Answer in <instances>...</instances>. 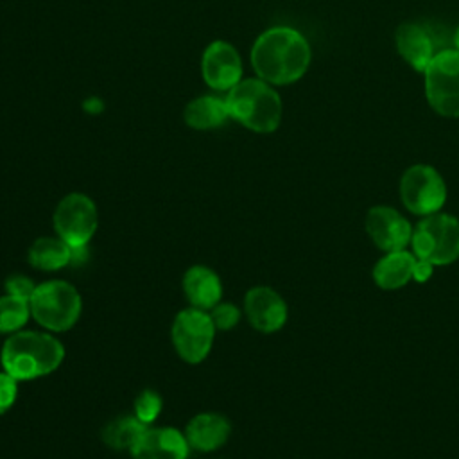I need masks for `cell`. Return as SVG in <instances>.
I'll list each match as a JSON object with an SVG mask.
<instances>
[{"mask_svg": "<svg viewBox=\"0 0 459 459\" xmlns=\"http://www.w3.org/2000/svg\"><path fill=\"white\" fill-rule=\"evenodd\" d=\"M256 75L269 84H290L303 77L310 65V47L292 27H271L251 48Z\"/></svg>", "mask_w": 459, "mask_h": 459, "instance_id": "cell-1", "label": "cell"}, {"mask_svg": "<svg viewBox=\"0 0 459 459\" xmlns=\"http://www.w3.org/2000/svg\"><path fill=\"white\" fill-rule=\"evenodd\" d=\"M65 359L63 342L50 332L20 330L11 333L0 351L2 369L18 382L34 380L56 371Z\"/></svg>", "mask_w": 459, "mask_h": 459, "instance_id": "cell-2", "label": "cell"}, {"mask_svg": "<svg viewBox=\"0 0 459 459\" xmlns=\"http://www.w3.org/2000/svg\"><path fill=\"white\" fill-rule=\"evenodd\" d=\"M230 118L255 133H273L281 120V100L276 90L258 79L238 81L226 97Z\"/></svg>", "mask_w": 459, "mask_h": 459, "instance_id": "cell-3", "label": "cell"}, {"mask_svg": "<svg viewBox=\"0 0 459 459\" xmlns=\"http://www.w3.org/2000/svg\"><path fill=\"white\" fill-rule=\"evenodd\" d=\"M32 319L48 332H66L81 317L82 298L65 280H48L36 285L29 299Z\"/></svg>", "mask_w": 459, "mask_h": 459, "instance_id": "cell-4", "label": "cell"}, {"mask_svg": "<svg viewBox=\"0 0 459 459\" xmlns=\"http://www.w3.org/2000/svg\"><path fill=\"white\" fill-rule=\"evenodd\" d=\"M412 253L432 265H448L459 258V219L450 213L425 215L412 230Z\"/></svg>", "mask_w": 459, "mask_h": 459, "instance_id": "cell-5", "label": "cell"}, {"mask_svg": "<svg viewBox=\"0 0 459 459\" xmlns=\"http://www.w3.org/2000/svg\"><path fill=\"white\" fill-rule=\"evenodd\" d=\"M425 75V95L441 117H459V50L445 48L430 61Z\"/></svg>", "mask_w": 459, "mask_h": 459, "instance_id": "cell-6", "label": "cell"}, {"mask_svg": "<svg viewBox=\"0 0 459 459\" xmlns=\"http://www.w3.org/2000/svg\"><path fill=\"white\" fill-rule=\"evenodd\" d=\"M400 199L414 215L437 213L446 203V183L434 167L411 165L400 178Z\"/></svg>", "mask_w": 459, "mask_h": 459, "instance_id": "cell-7", "label": "cell"}, {"mask_svg": "<svg viewBox=\"0 0 459 459\" xmlns=\"http://www.w3.org/2000/svg\"><path fill=\"white\" fill-rule=\"evenodd\" d=\"M215 332L217 328L208 310L188 307L176 314L170 328V337L176 353L185 362L199 364L212 351Z\"/></svg>", "mask_w": 459, "mask_h": 459, "instance_id": "cell-8", "label": "cell"}, {"mask_svg": "<svg viewBox=\"0 0 459 459\" xmlns=\"http://www.w3.org/2000/svg\"><path fill=\"white\" fill-rule=\"evenodd\" d=\"M52 222L56 235L70 247L88 246L99 224L97 206L86 194L72 192L57 203Z\"/></svg>", "mask_w": 459, "mask_h": 459, "instance_id": "cell-9", "label": "cell"}, {"mask_svg": "<svg viewBox=\"0 0 459 459\" xmlns=\"http://www.w3.org/2000/svg\"><path fill=\"white\" fill-rule=\"evenodd\" d=\"M364 226L373 244L385 253L402 251L407 246H411L414 228L393 206H385V204L371 206L366 213Z\"/></svg>", "mask_w": 459, "mask_h": 459, "instance_id": "cell-10", "label": "cell"}, {"mask_svg": "<svg viewBox=\"0 0 459 459\" xmlns=\"http://www.w3.org/2000/svg\"><path fill=\"white\" fill-rule=\"evenodd\" d=\"M244 314L255 330L274 333L285 326L289 308L285 299L274 289L256 285L244 296Z\"/></svg>", "mask_w": 459, "mask_h": 459, "instance_id": "cell-11", "label": "cell"}, {"mask_svg": "<svg viewBox=\"0 0 459 459\" xmlns=\"http://www.w3.org/2000/svg\"><path fill=\"white\" fill-rule=\"evenodd\" d=\"M201 72L208 86L230 91L242 75V63L237 48L228 41L210 43L203 54Z\"/></svg>", "mask_w": 459, "mask_h": 459, "instance_id": "cell-12", "label": "cell"}, {"mask_svg": "<svg viewBox=\"0 0 459 459\" xmlns=\"http://www.w3.org/2000/svg\"><path fill=\"white\" fill-rule=\"evenodd\" d=\"M129 452L133 459H186L190 445L174 427H147Z\"/></svg>", "mask_w": 459, "mask_h": 459, "instance_id": "cell-13", "label": "cell"}, {"mask_svg": "<svg viewBox=\"0 0 459 459\" xmlns=\"http://www.w3.org/2000/svg\"><path fill=\"white\" fill-rule=\"evenodd\" d=\"M396 50L416 72H425L430 61L436 57L437 39L434 32L421 23L407 22L396 29L394 34Z\"/></svg>", "mask_w": 459, "mask_h": 459, "instance_id": "cell-14", "label": "cell"}, {"mask_svg": "<svg viewBox=\"0 0 459 459\" xmlns=\"http://www.w3.org/2000/svg\"><path fill=\"white\" fill-rule=\"evenodd\" d=\"M231 434V423L219 412H199L185 427V437L190 448L197 452H213L221 448Z\"/></svg>", "mask_w": 459, "mask_h": 459, "instance_id": "cell-15", "label": "cell"}, {"mask_svg": "<svg viewBox=\"0 0 459 459\" xmlns=\"http://www.w3.org/2000/svg\"><path fill=\"white\" fill-rule=\"evenodd\" d=\"M183 292L190 307L210 310L222 298V283L215 271L206 265H192L183 274Z\"/></svg>", "mask_w": 459, "mask_h": 459, "instance_id": "cell-16", "label": "cell"}, {"mask_svg": "<svg viewBox=\"0 0 459 459\" xmlns=\"http://www.w3.org/2000/svg\"><path fill=\"white\" fill-rule=\"evenodd\" d=\"M414 267L416 256L412 251H389L373 265L371 276L380 289L396 290L414 278Z\"/></svg>", "mask_w": 459, "mask_h": 459, "instance_id": "cell-17", "label": "cell"}, {"mask_svg": "<svg viewBox=\"0 0 459 459\" xmlns=\"http://www.w3.org/2000/svg\"><path fill=\"white\" fill-rule=\"evenodd\" d=\"M183 118L188 127L192 129H213L222 126L228 118V106L226 99H219L213 95H203L190 100L183 111Z\"/></svg>", "mask_w": 459, "mask_h": 459, "instance_id": "cell-18", "label": "cell"}, {"mask_svg": "<svg viewBox=\"0 0 459 459\" xmlns=\"http://www.w3.org/2000/svg\"><path fill=\"white\" fill-rule=\"evenodd\" d=\"M27 260L39 271H57L70 265L72 247L59 237H39L30 244Z\"/></svg>", "mask_w": 459, "mask_h": 459, "instance_id": "cell-19", "label": "cell"}, {"mask_svg": "<svg viewBox=\"0 0 459 459\" xmlns=\"http://www.w3.org/2000/svg\"><path fill=\"white\" fill-rule=\"evenodd\" d=\"M149 425L142 423L134 414L111 420L102 429V441L113 450H131Z\"/></svg>", "mask_w": 459, "mask_h": 459, "instance_id": "cell-20", "label": "cell"}, {"mask_svg": "<svg viewBox=\"0 0 459 459\" xmlns=\"http://www.w3.org/2000/svg\"><path fill=\"white\" fill-rule=\"evenodd\" d=\"M30 316V305L23 298L11 294L0 296V333H16L20 332Z\"/></svg>", "mask_w": 459, "mask_h": 459, "instance_id": "cell-21", "label": "cell"}, {"mask_svg": "<svg viewBox=\"0 0 459 459\" xmlns=\"http://www.w3.org/2000/svg\"><path fill=\"white\" fill-rule=\"evenodd\" d=\"M161 407H163L161 396L154 389H145L134 400V416L142 423L151 425L158 420V416L161 412Z\"/></svg>", "mask_w": 459, "mask_h": 459, "instance_id": "cell-22", "label": "cell"}, {"mask_svg": "<svg viewBox=\"0 0 459 459\" xmlns=\"http://www.w3.org/2000/svg\"><path fill=\"white\" fill-rule=\"evenodd\" d=\"M213 325L217 330H231L240 321V308L230 301H219L215 307L208 310Z\"/></svg>", "mask_w": 459, "mask_h": 459, "instance_id": "cell-23", "label": "cell"}, {"mask_svg": "<svg viewBox=\"0 0 459 459\" xmlns=\"http://www.w3.org/2000/svg\"><path fill=\"white\" fill-rule=\"evenodd\" d=\"M18 380L7 371H0V414H5L16 402Z\"/></svg>", "mask_w": 459, "mask_h": 459, "instance_id": "cell-24", "label": "cell"}, {"mask_svg": "<svg viewBox=\"0 0 459 459\" xmlns=\"http://www.w3.org/2000/svg\"><path fill=\"white\" fill-rule=\"evenodd\" d=\"M5 292L11 294V296H16V298H23V299H30V296L34 294L36 290V283L32 281V278L25 276V274H11L5 283Z\"/></svg>", "mask_w": 459, "mask_h": 459, "instance_id": "cell-25", "label": "cell"}, {"mask_svg": "<svg viewBox=\"0 0 459 459\" xmlns=\"http://www.w3.org/2000/svg\"><path fill=\"white\" fill-rule=\"evenodd\" d=\"M434 273V265L429 262H421L416 258V267H414V278L418 283H425Z\"/></svg>", "mask_w": 459, "mask_h": 459, "instance_id": "cell-26", "label": "cell"}, {"mask_svg": "<svg viewBox=\"0 0 459 459\" xmlns=\"http://www.w3.org/2000/svg\"><path fill=\"white\" fill-rule=\"evenodd\" d=\"M454 45H455V48L459 50V27H457V30H455V34H454Z\"/></svg>", "mask_w": 459, "mask_h": 459, "instance_id": "cell-27", "label": "cell"}]
</instances>
